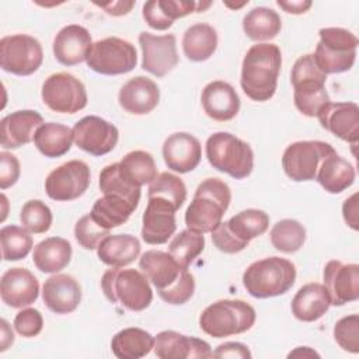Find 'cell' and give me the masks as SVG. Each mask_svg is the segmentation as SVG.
Segmentation results:
<instances>
[{
	"mask_svg": "<svg viewBox=\"0 0 359 359\" xmlns=\"http://www.w3.org/2000/svg\"><path fill=\"white\" fill-rule=\"evenodd\" d=\"M212 241L215 247L224 254H236L243 251L248 244L238 240L227 227V222H222L212 233Z\"/></svg>",
	"mask_w": 359,
	"mask_h": 359,
	"instance_id": "cell-49",
	"label": "cell"
},
{
	"mask_svg": "<svg viewBox=\"0 0 359 359\" xmlns=\"http://www.w3.org/2000/svg\"><path fill=\"white\" fill-rule=\"evenodd\" d=\"M227 227L238 240L250 244L251 240L268 230L269 216L259 209H245L230 217Z\"/></svg>",
	"mask_w": 359,
	"mask_h": 359,
	"instance_id": "cell-39",
	"label": "cell"
},
{
	"mask_svg": "<svg viewBox=\"0 0 359 359\" xmlns=\"http://www.w3.org/2000/svg\"><path fill=\"white\" fill-rule=\"evenodd\" d=\"M136 208V205L123 196L116 194H102V196L94 202L90 216L100 227L111 230L126 223Z\"/></svg>",
	"mask_w": 359,
	"mask_h": 359,
	"instance_id": "cell-32",
	"label": "cell"
},
{
	"mask_svg": "<svg viewBox=\"0 0 359 359\" xmlns=\"http://www.w3.org/2000/svg\"><path fill=\"white\" fill-rule=\"evenodd\" d=\"M324 286L332 306H344L359 299V265L331 259L323 271Z\"/></svg>",
	"mask_w": 359,
	"mask_h": 359,
	"instance_id": "cell-18",
	"label": "cell"
},
{
	"mask_svg": "<svg viewBox=\"0 0 359 359\" xmlns=\"http://www.w3.org/2000/svg\"><path fill=\"white\" fill-rule=\"evenodd\" d=\"M231 202L230 187L220 178L203 180L185 210L187 229L205 234L212 233L224 216Z\"/></svg>",
	"mask_w": 359,
	"mask_h": 359,
	"instance_id": "cell-3",
	"label": "cell"
},
{
	"mask_svg": "<svg viewBox=\"0 0 359 359\" xmlns=\"http://www.w3.org/2000/svg\"><path fill=\"white\" fill-rule=\"evenodd\" d=\"M165 165L180 174H187L198 167L202 158L201 142L191 133L177 132L170 135L163 144Z\"/></svg>",
	"mask_w": 359,
	"mask_h": 359,
	"instance_id": "cell-23",
	"label": "cell"
},
{
	"mask_svg": "<svg viewBox=\"0 0 359 359\" xmlns=\"http://www.w3.org/2000/svg\"><path fill=\"white\" fill-rule=\"evenodd\" d=\"M0 241L3 261H20L29 254L34 245L29 231L15 224L1 227Z\"/></svg>",
	"mask_w": 359,
	"mask_h": 359,
	"instance_id": "cell-43",
	"label": "cell"
},
{
	"mask_svg": "<svg viewBox=\"0 0 359 359\" xmlns=\"http://www.w3.org/2000/svg\"><path fill=\"white\" fill-rule=\"evenodd\" d=\"M41 114L21 109L6 115L0 122V143L4 149H18L34 140L36 129L43 125Z\"/></svg>",
	"mask_w": 359,
	"mask_h": 359,
	"instance_id": "cell-27",
	"label": "cell"
},
{
	"mask_svg": "<svg viewBox=\"0 0 359 359\" xmlns=\"http://www.w3.org/2000/svg\"><path fill=\"white\" fill-rule=\"evenodd\" d=\"M72 244L63 237H48L34 247L32 261L41 272L57 273L72 259Z\"/></svg>",
	"mask_w": 359,
	"mask_h": 359,
	"instance_id": "cell-31",
	"label": "cell"
},
{
	"mask_svg": "<svg viewBox=\"0 0 359 359\" xmlns=\"http://www.w3.org/2000/svg\"><path fill=\"white\" fill-rule=\"evenodd\" d=\"M140 254V241L132 234H109L97 248L100 261L112 268L132 264Z\"/></svg>",
	"mask_w": 359,
	"mask_h": 359,
	"instance_id": "cell-30",
	"label": "cell"
},
{
	"mask_svg": "<svg viewBox=\"0 0 359 359\" xmlns=\"http://www.w3.org/2000/svg\"><path fill=\"white\" fill-rule=\"evenodd\" d=\"M320 41L313 53L323 73L335 74L352 69L359 41L355 34L339 27H327L318 31Z\"/></svg>",
	"mask_w": 359,
	"mask_h": 359,
	"instance_id": "cell-9",
	"label": "cell"
},
{
	"mask_svg": "<svg viewBox=\"0 0 359 359\" xmlns=\"http://www.w3.org/2000/svg\"><path fill=\"white\" fill-rule=\"evenodd\" d=\"M42 101L53 112L76 114L86 108L88 97L84 84L67 72H59L45 79Z\"/></svg>",
	"mask_w": 359,
	"mask_h": 359,
	"instance_id": "cell-13",
	"label": "cell"
},
{
	"mask_svg": "<svg viewBox=\"0 0 359 359\" xmlns=\"http://www.w3.org/2000/svg\"><path fill=\"white\" fill-rule=\"evenodd\" d=\"M98 185L102 194H116L136 206L140 202V187L130 182L121 172L119 163L109 164L101 170Z\"/></svg>",
	"mask_w": 359,
	"mask_h": 359,
	"instance_id": "cell-42",
	"label": "cell"
},
{
	"mask_svg": "<svg viewBox=\"0 0 359 359\" xmlns=\"http://www.w3.org/2000/svg\"><path fill=\"white\" fill-rule=\"evenodd\" d=\"M139 268L165 303L180 306L194 296V275L188 269L181 268L170 252L149 250L142 254Z\"/></svg>",
	"mask_w": 359,
	"mask_h": 359,
	"instance_id": "cell-1",
	"label": "cell"
},
{
	"mask_svg": "<svg viewBox=\"0 0 359 359\" xmlns=\"http://www.w3.org/2000/svg\"><path fill=\"white\" fill-rule=\"evenodd\" d=\"M217 48L216 29L205 22H198L187 28L182 36V50L191 62L208 60Z\"/></svg>",
	"mask_w": 359,
	"mask_h": 359,
	"instance_id": "cell-35",
	"label": "cell"
},
{
	"mask_svg": "<svg viewBox=\"0 0 359 359\" xmlns=\"http://www.w3.org/2000/svg\"><path fill=\"white\" fill-rule=\"evenodd\" d=\"M335 149L321 140H300L289 144L282 156V168L294 182L314 181L323 160Z\"/></svg>",
	"mask_w": 359,
	"mask_h": 359,
	"instance_id": "cell-11",
	"label": "cell"
},
{
	"mask_svg": "<svg viewBox=\"0 0 359 359\" xmlns=\"http://www.w3.org/2000/svg\"><path fill=\"white\" fill-rule=\"evenodd\" d=\"M296 280V266L280 257H268L252 262L243 273L245 290L255 299L285 294Z\"/></svg>",
	"mask_w": 359,
	"mask_h": 359,
	"instance_id": "cell-4",
	"label": "cell"
},
{
	"mask_svg": "<svg viewBox=\"0 0 359 359\" xmlns=\"http://www.w3.org/2000/svg\"><path fill=\"white\" fill-rule=\"evenodd\" d=\"M334 339L341 349L358 353L359 352V316L351 314L339 318L334 325Z\"/></svg>",
	"mask_w": 359,
	"mask_h": 359,
	"instance_id": "cell-46",
	"label": "cell"
},
{
	"mask_svg": "<svg viewBox=\"0 0 359 359\" xmlns=\"http://www.w3.org/2000/svg\"><path fill=\"white\" fill-rule=\"evenodd\" d=\"M215 358H231V359H250L252 355L247 345L241 342H224L220 344L213 352Z\"/></svg>",
	"mask_w": 359,
	"mask_h": 359,
	"instance_id": "cell-51",
	"label": "cell"
},
{
	"mask_svg": "<svg viewBox=\"0 0 359 359\" xmlns=\"http://www.w3.org/2000/svg\"><path fill=\"white\" fill-rule=\"evenodd\" d=\"M73 142V130L62 123L45 122L41 125L34 136V144L41 154L49 158L65 156Z\"/></svg>",
	"mask_w": 359,
	"mask_h": 359,
	"instance_id": "cell-36",
	"label": "cell"
},
{
	"mask_svg": "<svg viewBox=\"0 0 359 359\" xmlns=\"http://www.w3.org/2000/svg\"><path fill=\"white\" fill-rule=\"evenodd\" d=\"M178 209L165 198L149 196L147 206L142 219V238L150 245L165 244L175 233L177 220L175 212Z\"/></svg>",
	"mask_w": 359,
	"mask_h": 359,
	"instance_id": "cell-17",
	"label": "cell"
},
{
	"mask_svg": "<svg viewBox=\"0 0 359 359\" xmlns=\"http://www.w3.org/2000/svg\"><path fill=\"white\" fill-rule=\"evenodd\" d=\"M257 313L244 300L223 299L209 304L199 316L201 330L213 338L243 334L252 328Z\"/></svg>",
	"mask_w": 359,
	"mask_h": 359,
	"instance_id": "cell-7",
	"label": "cell"
},
{
	"mask_svg": "<svg viewBox=\"0 0 359 359\" xmlns=\"http://www.w3.org/2000/svg\"><path fill=\"white\" fill-rule=\"evenodd\" d=\"M45 306L56 314L74 311L81 302V287L76 278L67 273H55L42 286Z\"/></svg>",
	"mask_w": 359,
	"mask_h": 359,
	"instance_id": "cell-25",
	"label": "cell"
},
{
	"mask_svg": "<svg viewBox=\"0 0 359 359\" xmlns=\"http://www.w3.org/2000/svg\"><path fill=\"white\" fill-rule=\"evenodd\" d=\"M13 342H14V332L10 328L8 323L3 318L1 320V348H0V351L4 352Z\"/></svg>",
	"mask_w": 359,
	"mask_h": 359,
	"instance_id": "cell-55",
	"label": "cell"
},
{
	"mask_svg": "<svg viewBox=\"0 0 359 359\" xmlns=\"http://www.w3.org/2000/svg\"><path fill=\"white\" fill-rule=\"evenodd\" d=\"M72 130L76 146L95 157L112 151L119 139L118 128L97 115L81 118L74 123Z\"/></svg>",
	"mask_w": 359,
	"mask_h": 359,
	"instance_id": "cell-15",
	"label": "cell"
},
{
	"mask_svg": "<svg viewBox=\"0 0 359 359\" xmlns=\"http://www.w3.org/2000/svg\"><path fill=\"white\" fill-rule=\"evenodd\" d=\"M147 196H161L174 203L180 209L187 201V187L184 181L171 172H160L153 182L149 184Z\"/></svg>",
	"mask_w": 359,
	"mask_h": 359,
	"instance_id": "cell-44",
	"label": "cell"
},
{
	"mask_svg": "<svg viewBox=\"0 0 359 359\" xmlns=\"http://www.w3.org/2000/svg\"><path fill=\"white\" fill-rule=\"evenodd\" d=\"M327 74L317 66L313 53L300 56L290 72V83L293 86V101L299 112L314 118L330 102L325 90Z\"/></svg>",
	"mask_w": 359,
	"mask_h": 359,
	"instance_id": "cell-5",
	"label": "cell"
},
{
	"mask_svg": "<svg viewBox=\"0 0 359 359\" xmlns=\"http://www.w3.org/2000/svg\"><path fill=\"white\" fill-rule=\"evenodd\" d=\"M90 167L81 160H70L52 170L45 180L46 195L57 202L80 198L90 187Z\"/></svg>",
	"mask_w": 359,
	"mask_h": 359,
	"instance_id": "cell-14",
	"label": "cell"
},
{
	"mask_svg": "<svg viewBox=\"0 0 359 359\" xmlns=\"http://www.w3.org/2000/svg\"><path fill=\"white\" fill-rule=\"evenodd\" d=\"M205 153L213 168L236 180H244L252 172L254 151L251 146L229 132L210 135L205 144Z\"/></svg>",
	"mask_w": 359,
	"mask_h": 359,
	"instance_id": "cell-8",
	"label": "cell"
},
{
	"mask_svg": "<svg viewBox=\"0 0 359 359\" xmlns=\"http://www.w3.org/2000/svg\"><path fill=\"white\" fill-rule=\"evenodd\" d=\"M87 66L104 76H118L132 72L137 63L135 45L129 41L108 36L93 43L87 56Z\"/></svg>",
	"mask_w": 359,
	"mask_h": 359,
	"instance_id": "cell-10",
	"label": "cell"
},
{
	"mask_svg": "<svg viewBox=\"0 0 359 359\" xmlns=\"http://www.w3.org/2000/svg\"><path fill=\"white\" fill-rule=\"evenodd\" d=\"M101 289L111 303H119L130 311H143L153 300L147 276L133 268L111 266L101 278Z\"/></svg>",
	"mask_w": 359,
	"mask_h": 359,
	"instance_id": "cell-6",
	"label": "cell"
},
{
	"mask_svg": "<svg viewBox=\"0 0 359 359\" xmlns=\"http://www.w3.org/2000/svg\"><path fill=\"white\" fill-rule=\"evenodd\" d=\"M95 4L102 10H105L107 14L119 17V15L128 14L135 6V1H109V3H95Z\"/></svg>",
	"mask_w": 359,
	"mask_h": 359,
	"instance_id": "cell-53",
	"label": "cell"
},
{
	"mask_svg": "<svg viewBox=\"0 0 359 359\" xmlns=\"http://www.w3.org/2000/svg\"><path fill=\"white\" fill-rule=\"evenodd\" d=\"M321 128L356 146L359 140V107L355 102H328L317 115Z\"/></svg>",
	"mask_w": 359,
	"mask_h": 359,
	"instance_id": "cell-19",
	"label": "cell"
},
{
	"mask_svg": "<svg viewBox=\"0 0 359 359\" xmlns=\"http://www.w3.org/2000/svg\"><path fill=\"white\" fill-rule=\"evenodd\" d=\"M20 220L22 227L27 229L29 233L42 234L50 229L53 216L45 202L39 199H31L22 205L20 212Z\"/></svg>",
	"mask_w": 359,
	"mask_h": 359,
	"instance_id": "cell-45",
	"label": "cell"
},
{
	"mask_svg": "<svg viewBox=\"0 0 359 359\" xmlns=\"http://www.w3.org/2000/svg\"><path fill=\"white\" fill-rule=\"evenodd\" d=\"M342 216L345 223L353 229L355 231L359 229L358 226V194L355 192L349 198L345 199L342 205Z\"/></svg>",
	"mask_w": 359,
	"mask_h": 359,
	"instance_id": "cell-52",
	"label": "cell"
},
{
	"mask_svg": "<svg viewBox=\"0 0 359 359\" xmlns=\"http://www.w3.org/2000/svg\"><path fill=\"white\" fill-rule=\"evenodd\" d=\"M14 328L15 331L25 337V338H32L36 337L42 328H43V317L39 310L28 307L22 309L18 311L14 317Z\"/></svg>",
	"mask_w": 359,
	"mask_h": 359,
	"instance_id": "cell-48",
	"label": "cell"
},
{
	"mask_svg": "<svg viewBox=\"0 0 359 359\" xmlns=\"http://www.w3.org/2000/svg\"><path fill=\"white\" fill-rule=\"evenodd\" d=\"M248 1H243V3H240V4H231V3H229V1H224V6H227V7H231V8H240V7H243V6H245Z\"/></svg>",
	"mask_w": 359,
	"mask_h": 359,
	"instance_id": "cell-57",
	"label": "cell"
},
{
	"mask_svg": "<svg viewBox=\"0 0 359 359\" xmlns=\"http://www.w3.org/2000/svg\"><path fill=\"white\" fill-rule=\"evenodd\" d=\"M142 48V69L156 77H164L178 65L177 39L174 34L154 35L150 32L139 34Z\"/></svg>",
	"mask_w": 359,
	"mask_h": 359,
	"instance_id": "cell-16",
	"label": "cell"
},
{
	"mask_svg": "<svg viewBox=\"0 0 359 359\" xmlns=\"http://www.w3.org/2000/svg\"><path fill=\"white\" fill-rule=\"evenodd\" d=\"M203 250H205L203 234L192 231L189 229L180 231L168 244L170 255L184 269H188L189 265L201 255Z\"/></svg>",
	"mask_w": 359,
	"mask_h": 359,
	"instance_id": "cell-41",
	"label": "cell"
},
{
	"mask_svg": "<svg viewBox=\"0 0 359 359\" xmlns=\"http://www.w3.org/2000/svg\"><path fill=\"white\" fill-rule=\"evenodd\" d=\"M269 236L272 245L278 251L293 254L303 247L306 241V229L294 219H283L273 224Z\"/></svg>",
	"mask_w": 359,
	"mask_h": 359,
	"instance_id": "cell-40",
	"label": "cell"
},
{
	"mask_svg": "<svg viewBox=\"0 0 359 359\" xmlns=\"http://www.w3.org/2000/svg\"><path fill=\"white\" fill-rule=\"evenodd\" d=\"M316 181L328 194H341L355 182V168L335 151L323 160Z\"/></svg>",
	"mask_w": 359,
	"mask_h": 359,
	"instance_id": "cell-33",
	"label": "cell"
},
{
	"mask_svg": "<svg viewBox=\"0 0 359 359\" xmlns=\"http://www.w3.org/2000/svg\"><path fill=\"white\" fill-rule=\"evenodd\" d=\"M20 172H21V167H20L18 158L8 151H1L0 153V188L4 191L13 187L18 181Z\"/></svg>",
	"mask_w": 359,
	"mask_h": 359,
	"instance_id": "cell-50",
	"label": "cell"
},
{
	"mask_svg": "<svg viewBox=\"0 0 359 359\" xmlns=\"http://www.w3.org/2000/svg\"><path fill=\"white\" fill-rule=\"evenodd\" d=\"M205 114L217 122L236 118L240 111V98L234 87L223 80H215L205 86L201 94Z\"/></svg>",
	"mask_w": 359,
	"mask_h": 359,
	"instance_id": "cell-26",
	"label": "cell"
},
{
	"mask_svg": "<svg viewBox=\"0 0 359 359\" xmlns=\"http://www.w3.org/2000/svg\"><path fill=\"white\" fill-rule=\"evenodd\" d=\"M91 46L93 41L88 29L79 24H70L56 34L52 49L60 65L74 66L87 60Z\"/></svg>",
	"mask_w": 359,
	"mask_h": 359,
	"instance_id": "cell-24",
	"label": "cell"
},
{
	"mask_svg": "<svg viewBox=\"0 0 359 359\" xmlns=\"http://www.w3.org/2000/svg\"><path fill=\"white\" fill-rule=\"evenodd\" d=\"M331 299L324 285L310 282L303 285L292 299L293 316L304 323L317 321L330 309Z\"/></svg>",
	"mask_w": 359,
	"mask_h": 359,
	"instance_id": "cell-29",
	"label": "cell"
},
{
	"mask_svg": "<svg viewBox=\"0 0 359 359\" xmlns=\"http://www.w3.org/2000/svg\"><path fill=\"white\" fill-rule=\"evenodd\" d=\"M43 60L41 42L27 34L6 35L0 41V66L15 76L35 73Z\"/></svg>",
	"mask_w": 359,
	"mask_h": 359,
	"instance_id": "cell-12",
	"label": "cell"
},
{
	"mask_svg": "<svg viewBox=\"0 0 359 359\" xmlns=\"http://www.w3.org/2000/svg\"><path fill=\"white\" fill-rule=\"evenodd\" d=\"M210 1H192V0H150L142 7V14L146 24L157 31L171 28L177 18L187 17L192 13L205 11Z\"/></svg>",
	"mask_w": 359,
	"mask_h": 359,
	"instance_id": "cell-20",
	"label": "cell"
},
{
	"mask_svg": "<svg viewBox=\"0 0 359 359\" xmlns=\"http://www.w3.org/2000/svg\"><path fill=\"white\" fill-rule=\"evenodd\" d=\"M118 101L126 112L132 115H146L158 105L160 90L151 79L136 76L121 87Z\"/></svg>",
	"mask_w": 359,
	"mask_h": 359,
	"instance_id": "cell-28",
	"label": "cell"
},
{
	"mask_svg": "<svg viewBox=\"0 0 359 359\" xmlns=\"http://www.w3.org/2000/svg\"><path fill=\"white\" fill-rule=\"evenodd\" d=\"M276 4L286 13L289 14H303L306 13L313 3L307 1V0H292V1H285V0H278Z\"/></svg>",
	"mask_w": 359,
	"mask_h": 359,
	"instance_id": "cell-54",
	"label": "cell"
},
{
	"mask_svg": "<svg viewBox=\"0 0 359 359\" xmlns=\"http://www.w3.org/2000/svg\"><path fill=\"white\" fill-rule=\"evenodd\" d=\"M306 356V355H310V356H320L316 351H311L309 346H297L293 352L289 353V358L292 356Z\"/></svg>",
	"mask_w": 359,
	"mask_h": 359,
	"instance_id": "cell-56",
	"label": "cell"
},
{
	"mask_svg": "<svg viewBox=\"0 0 359 359\" xmlns=\"http://www.w3.org/2000/svg\"><path fill=\"white\" fill-rule=\"evenodd\" d=\"M282 53L278 45L261 42L252 45L244 55L240 86L252 101H269L278 87Z\"/></svg>",
	"mask_w": 359,
	"mask_h": 359,
	"instance_id": "cell-2",
	"label": "cell"
},
{
	"mask_svg": "<svg viewBox=\"0 0 359 359\" xmlns=\"http://www.w3.org/2000/svg\"><path fill=\"white\" fill-rule=\"evenodd\" d=\"M39 294V282L27 268H10L0 280V296L3 303L11 309H24L35 303Z\"/></svg>",
	"mask_w": 359,
	"mask_h": 359,
	"instance_id": "cell-22",
	"label": "cell"
},
{
	"mask_svg": "<svg viewBox=\"0 0 359 359\" xmlns=\"http://www.w3.org/2000/svg\"><path fill=\"white\" fill-rule=\"evenodd\" d=\"M282 28L280 15L268 7H254L243 18L245 35L257 42L273 39Z\"/></svg>",
	"mask_w": 359,
	"mask_h": 359,
	"instance_id": "cell-37",
	"label": "cell"
},
{
	"mask_svg": "<svg viewBox=\"0 0 359 359\" xmlns=\"http://www.w3.org/2000/svg\"><path fill=\"white\" fill-rule=\"evenodd\" d=\"M109 236V230H105L100 227L93 217L88 215H84L76 222L74 226V237L77 243L86 248V250H97L100 243Z\"/></svg>",
	"mask_w": 359,
	"mask_h": 359,
	"instance_id": "cell-47",
	"label": "cell"
},
{
	"mask_svg": "<svg viewBox=\"0 0 359 359\" xmlns=\"http://www.w3.org/2000/svg\"><path fill=\"white\" fill-rule=\"evenodd\" d=\"M154 355L160 359L212 358L210 345L199 338L188 337L172 330H165L154 337Z\"/></svg>",
	"mask_w": 359,
	"mask_h": 359,
	"instance_id": "cell-21",
	"label": "cell"
},
{
	"mask_svg": "<svg viewBox=\"0 0 359 359\" xmlns=\"http://www.w3.org/2000/svg\"><path fill=\"white\" fill-rule=\"evenodd\" d=\"M154 337L137 327L123 328L112 337L111 351L118 359H140L150 353Z\"/></svg>",
	"mask_w": 359,
	"mask_h": 359,
	"instance_id": "cell-34",
	"label": "cell"
},
{
	"mask_svg": "<svg viewBox=\"0 0 359 359\" xmlns=\"http://www.w3.org/2000/svg\"><path fill=\"white\" fill-rule=\"evenodd\" d=\"M119 170L130 182L140 188L153 182L158 175L153 156L144 150H133L125 154L119 161Z\"/></svg>",
	"mask_w": 359,
	"mask_h": 359,
	"instance_id": "cell-38",
	"label": "cell"
}]
</instances>
